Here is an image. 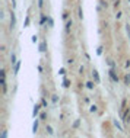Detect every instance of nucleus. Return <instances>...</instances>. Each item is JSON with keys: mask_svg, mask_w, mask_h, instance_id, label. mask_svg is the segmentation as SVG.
Instances as JSON below:
<instances>
[{"mask_svg": "<svg viewBox=\"0 0 130 138\" xmlns=\"http://www.w3.org/2000/svg\"><path fill=\"white\" fill-rule=\"evenodd\" d=\"M32 129H34V132H35V131L38 129V122H37V121L34 122V126H32Z\"/></svg>", "mask_w": 130, "mask_h": 138, "instance_id": "obj_9", "label": "nucleus"}, {"mask_svg": "<svg viewBox=\"0 0 130 138\" xmlns=\"http://www.w3.org/2000/svg\"><path fill=\"white\" fill-rule=\"evenodd\" d=\"M47 131H48L50 134H53V129H51V126H47Z\"/></svg>", "mask_w": 130, "mask_h": 138, "instance_id": "obj_16", "label": "nucleus"}, {"mask_svg": "<svg viewBox=\"0 0 130 138\" xmlns=\"http://www.w3.org/2000/svg\"><path fill=\"white\" fill-rule=\"evenodd\" d=\"M15 22H16V20H15V15L12 13V16H10V26H12V28L15 26Z\"/></svg>", "mask_w": 130, "mask_h": 138, "instance_id": "obj_3", "label": "nucleus"}, {"mask_svg": "<svg viewBox=\"0 0 130 138\" xmlns=\"http://www.w3.org/2000/svg\"><path fill=\"white\" fill-rule=\"evenodd\" d=\"M129 121H130V113H129V110H127V112L124 113V118H123V122H124L126 125H127V123H129Z\"/></svg>", "mask_w": 130, "mask_h": 138, "instance_id": "obj_1", "label": "nucleus"}, {"mask_svg": "<svg viewBox=\"0 0 130 138\" xmlns=\"http://www.w3.org/2000/svg\"><path fill=\"white\" fill-rule=\"evenodd\" d=\"M124 81H126V84H130V76H129V74L124 77Z\"/></svg>", "mask_w": 130, "mask_h": 138, "instance_id": "obj_7", "label": "nucleus"}, {"mask_svg": "<svg viewBox=\"0 0 130 138\" xmlns=\"http://www.w3.org/2000/svg\"><path fill=\"white\" fill-rule=\"evenodd\" d=\"M91 112H97V106L94 105V106H91Z\"/></svg>", "mask_w": 130, "mask_h": 138, "instance_id": "obj_15", "label": "nucleus"}, {"mask_svg": "<svg viewBox=\"0 0 130 138\" xmlns=\"http://www.w3.org/2000/svg\"><path fill=\"white\" fill-rule=\"evenodd\" d=\"M63 86H65V87H69V86H70V81H69V80H65V81H63Z\"/></svg>", "mask_w": 130, "mask_h": 138, "instance_id": "obj_8", "label": "nucleus"}, {"mask_svg": "<svg viewBox=\"0 0 130 138\" xmlns=\"http://www.w3.org/2000/svg\"><path fill=\"white\" fill-rule=\"evenodd\" d=\"M45 45H47L45 42H41V45H40V51H41V52H44V51H45Z\"/></svg>", "mask_w": 130, "mask_h": 138, "instance_id": "obj_5", "label": "nucleus"}, {"mask_svg": "<svg viewBox=\"0 0 130 138\" xmlns=\"http://www.w3.org/2000/svg\"><path fill=\"white\" fill-rule=\"evenodd\" d=\"M114 123H115V125H117V128H118V129H120V131H123V128H121V126H120V123L117 122V121H115V122H114Z\"/></svg>", "mask_w": 130, "mask_h": 138, "instance_id": "obj_13", "label": "nucleus"}, {"mask_svg": "<svg viewBox=\"0 0 130 138\" xmlns=\"http://www.w3.org/2000/svg\"><path fill=\"white\" fill-rule=\"evenodd\" d=\"M126 31H127V35H129V38H130V26H129V25L126 26Z\"/></svg>", "mask_w": 130, "mask_h": 138, "instance_id": "obj_14", "label": "nucleus"}, {"mask_svg": "<svg viewBox=\"0 0 130 138\" xmlns=\"http://www.w3.org/2000/svg\"><path fill=\"white\" fill-rule=\"evenodd\" d=\"M38 110H40V106H38V105H35V107H34V116L38 113Z\"/></svg>", "mask_w": 130, "mask_h": 138, "instance_id": "obj_6", "label": "nucleus"}, {"mask_svg": "<svg viewBox=\"0 0 130 138\" xmlns=\"http://www.w3.org/2000/svg\"><path fill=\"white\" fill-rule=\"evenodd\" d=\"M88 84V89H94V83H86Z\"/></svg>", "mask_w": 130, "mask_h": 138, "instance_id": "obj_12", "label": "nucleus"}, {"mask_svg": "<svg viewBox=\"0 0 130 138\" xmlns=\"http://www.w3.org/2000/svg\"><path fill=\"white\" fill-rule=\"evenodd\" d=\"M110 76H111V78H113L114 81H117V80H118L117 76H115V73H114V70H110Z\"/></svg>", "mask_w": 130, "mask_h": 138, "instance_id": "obj_2", "label": "nucleus"}, {"mask_svg": "<svg viewBox=\"0 0 130 138\" xmlns=\"http://www.w3.org/2000/svg\"><path fill=\"white\" fill-rule=\"evenodd\" d=\"M79 17H83V12H82V7H79Z\"/></svg>", "mask_w": 130, "mask_h": 138, "instance_id": "obj_11", "label": "nucleus"}, {"mask_svg": "<svg viewBox=\"0 0 130 138\" xmlns=\"http://www.w3.org/2000/svg\"><path fill=\"white\" fill-rule=\"evenodd\" d=\"M92 76H94V78H95V81H99V76H98V73L97 71H95V70H94V71H92Z\"/></svg>", "mask_w": 130, "mask_h": 138, "instance_id": "obj_4", "label": "nucleus"}, {"mask_svg": "<svg viewBox=\"0 0 130 138\" xmlns=\"http://www.w3.org/2000/svg\"><path fill=\"white\" fill-rule=\"evenodd\" d=\"M19 67H21V62L18 61V62H16V67H15V73H18V70H19Z\"/></svg>", "mask_w": 130, "mask_h": 138, "instance_id": "obj_10", "label": "nucleus"}]
</instances>
